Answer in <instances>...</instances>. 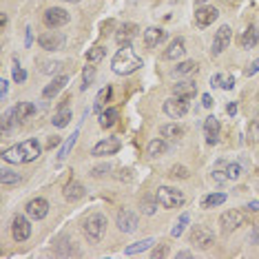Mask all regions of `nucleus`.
Masks as SVG:
<instances>
[{
	"instance_id": "f3484780",
	"label": "nucleus",
	"mask_w": 259,
	"mask_h": 259,
	"mask_svg": "<svg viewBox=\"0 0 259 259\" xmlns=\"http://www.w3.org/2000/svg\"><path fill=\"white\" fill-rule=\"evenodd\" d=\"M173 96L186 98V100H193V98L198 96V86H195V82L182 80V82H178V84H173Z\"/></svg>"
},
{
	"instance_id": "052dcab7",
	"label": "nucleus",
	"mask_w": 259,
	"mask_h": 259,
	"mask_svg": "<svg viewBox=\"0 0 259 259\" xmlns=\"http://www.w3.org/2000/svg\"><path fill=\"white\" fill-rule=\"evenodd\" d=\"M0 24H2V29H4V24H7V16H4V14L0 16Z\"/></svg>"
},
{
	"instance_id": "e433bc0d",
	"label": "nucleus",
	"mask_w": 259,
	"mask_h": 259,
	"mask_svg": "<svg viewBox=\"0 0 259 259\" xmlns=\"http://www.w3.org/2000/svg\"><path fill=\"white\" fill-rule=\"evenodd\" d=\"M93 78H96V66L89 62V64L84 66V71H82V91H86L93 84Z\"/></svg>"
},
{
	"instance_id": "e2e57ef3",
	"label": "nucleus",
	"mask_w": 259,
	"mask_h": 259,
	"mask_svg": "<svg viewBox=\"0 0 259 259\" xmlns=\"http://www.w3.org/2000/svg\"><path fill=\"white\" fill-rule=\"evenodd\" d=\"M66 2H80V0H66Z\"/></svg>"
},
{
	"instance_id": "7c9ffc66",
	"label": "nucleus",
	"mask_w": 259,
	"mask_h": 259,
	"mask_svg": "<svg viewBox=\"0 0 259 259\" xmlns=\"http://www.w3.org/2000/svg\"><path fill=\"white\" fill-rule=\"evenodd\" d=\"M155 244V240H142V242H136V244H131V246H126L124 248V255H138V252H144V250H148Z\"/></svg>"
},
{
	"instance_id": "473e14b6",
	"label": "nucleus",
	"mask_w": 259,
	"mask_h": 259,
	"mask_svg": "<svg viewBox=\"0 0 259 259\" xmlns=\"http://www.w3.org/2000/svg\"><path fill=\"white\" fill-rule=\"evenodd\" d=\"M198 71V62L195 60H184V62H180L178 66L173 69V74L175 76H188V74H195Z\"/></svg>"
},
{
	"instance_id": "58836bf2",
	"label": "nucleus",
	"mask_w": 259,
	"mask_h": 259,
	"mask_svg": "<svg viewBox=\"0 0 259 259\" xmlns=\"http://www.w3.org/2000/svg\"><path fill=\"white\" fill-rule=\"evenodd\" d=\"M104 56H106V49H104V46H93V49L86 51V60H89L91 64H98V62L104 58Z\"/></svg>"
},
{
	"instance_id": "f03ea898",
	"label": "nucleus",
	"mask_w": 259,
	"mask_h": 259,
	"mask_svg": "<svg viewBox=\"0 0 259 259\" xmlns=\"http://www.w3.org/2000/svg\"><path fill=\"white\" fill-rule=\"evenodd\" d=\"M106 217L102 213H93L84 220V224H82V232H84V237L91 242V244H98V242H102V237H104L106 232Z\"/></svg>"
},
{
	"instance_id": "864d4df0",
	"label": "nucleus",
	"mask_w": 259,
	"mask_h": 259,
	"mask_svg": "<svg viewBox=\"0 0 259 259\" xmlns=\"http://www.w3.org/2000/svg\"><path fill=\"white\" fill-rule=\"evenodd\" d=\"M202 104H204L206 108H210L213 106V98H210L208 93H204V96H202Z\"/></svg>"
},
{
	"instance_id": "1a4fd4ad",
	"label": "nucleus",
	"mask_w": 259,
	"mask_h": 259,
	"mask_svg": "<svg viewBox=\"0 0 259 259\" xmlns=\"http://www.w3.org/2000/svg\"><path fill=\"white\" fill-rule=\"evenodd\" d=\"M24 213H27L31 220H44L46 213H49V202L44 198H34L27 202V206H24Z\"/></svg>"
},
{
	"instance_id": "423d86ee",
	"label": "nucleus",
	"mask_w": 259,
	"mask_h": 259,
	"mask_svg": "<svg viewBox=\"0 0 259 259\" xmlns=\"http://www.w3.org/2000/svg\"><path fill=\"white\" fill-rule=\"evenodd\" d=\"M42 20H44V24L49 29H60V27H64V24L69 22L71 16H69L66 9H62V7H51V9H46L44 12Z\"/></svg>"
},
{
	"instance_id": "9b49d317",
	"label": "nucleus",
	"mask_w": 259,
	"mask_h": 259,
	"mask_svg": "<svg viewBox=\"0 0 259 259\" xmlns=\"http://www.w3.org/2000/svg\"><path fill=\"white\" fill-rule=\"evenodd\" d=\"M38 42L46 51H58L60 46L64 44V36L58 34V31H44V34H40Z\"/></svg>"
},
{
	"instance_id": "4468645a",
	"label": "nucleus",
	"mask_w": 259,
	"mask_h": 259,
	"mask_svg": "<svg viewBox=\"0 0 259 259\" xmlns=\"http://www.w3.org/2000/svg\"><path fill=\"white\" fill-rule=\"evenodd\" d=\"M204 138L208 146H215L217 140H220V120L215 116H208L204 120Z\"/></svg>"
},
{
	"instance_id": "bf43d9fd",
	"label": "nucleus",
	"mask_w": 259,
	"mask_h": 259,
	"mask_svg": "<svg viewBox=\"0 0 259 259\" xmlns=\"http://www.w3.org/2000/svg\"><path fill=\"white\" fill-rule=\"evenodd\" d=\"M31 40H34V34H31V27H27V46L31 44Z\"/></svg>"
},
{
	"instance_id": "412c9836",
	"label": "nucleus",
	"mask_w": 259,
	"mask_h": 259,
	"mask_svg": "<svg viewBox=\"0 0 259 259\" xmlns=\"http://www.w3.org/2000/svg\"><path fill=\"white\" fill-rule=\"evenodd\" d=\"M84 193H86L84 186H82L80 182H76V180L64 186V200L66 202H80L82 198H84Z\"/></svg>"
},
{
	"instance_id": "2f4dec72",
	"label": "nucleus",
	"mask_w": 259,
	"mask_h": 259,
	"mask_svg": "<svg viewBox=\"0 0 259 259\" xmlns=\"http://www.w3.org/2000/svg\"><path fill=\"white\" fill-rule=\"evenodd\" d=\"M160 133H162L164 138H170V140H180L184 136V126H180V124H164L162 128H160Z\"/></svg>"
},
{
	"instance_id": "a878e982",
	"label": "nucleus",
	"mask_w": 259,
	"mask_h": 259,
	"mask_svg": "<svg viewBox=\"0 0 259 259\" xmlns=\"http://www.w3.org/2000/svg\"><path fill=\"white\" fill-rule=\"evenodd\" d=\"M111 96H113V89H111V84L108 86H104V89H102L100 93H98V98H96V104H93V111L98 113V116H100L102 113V108H104L108 102H111Z\"/></svg>"
},
{
	"instance_id": "49530a36",
	"label": "nucleus",
	"mask_w": 259,
	"mask_h": 259,
	"mask_svg": "<svg viewBox=\"0 0 259 259\" xmlns=\"http://www.w3.org/2000/svg\"><path fill=\"white\" fill-rule=\"evenodd\" d=\"M170 175H173V178H188V170H186L184 166H173L170 168Z\"/></svg>"
},
{
	"instance_id": "f8f14e48",
	"label": "nucleus",
	"mask_w": 259,
	"mask_h": 259,
	"mask_svg": "<svg viewBox=\"0 0 259 259\" xmlns=\"http://www.w3.org/2000/svg\"><path fill=\"white\" fill-rule=\"evenodd\" d=\"M230 38H232V31L228 24H222L220 29H217V34H215V40H213V54H222V51H226L228 49V44H230Z\"/></svg>"
},
{
	"instance_id": "a18cd8bd",
	"label": "nucleus",
	"mask_w": 259,
	"mask_h": 259,
	"mask_svg": "<svg viewBox=\"0 0 259 259\" xmlns=\"http://www.w3.org/2000/svg\"><path fill=\"white\" fill-rule=\"evenodd\" d=\"M168 255V244H160L158 248H155V250L151 252V257L153 259H160V257H166Z\"/></svg>"
},
{
	"instance_id": "bb28decb",
	"label": "nucleus",
	"mask_w": 259,
	"mask_h": 259,
	"mask_svg": "<svg viewBox=\"0 0 259 259\" xmlns=\"http://www.w3.org/2000/svg\"><path fill=\"white\" fill-rule=\"evenodd\" d=\"M226 202V193H208L206 198H202L200 206L202 208H217V206H222Z\"/></svg>"
},
{
	"instance_id": "dca6fc26",
	"label": "nucleus",
	"mask_w": 259,
	"mask_h": 259,
	"mask_svg": "<svg viewBox=\"0 0 259 259\" xmlns=\"http://www.w3.org/2000/svg\"><path fill=\"white\" fill-rule=\"evenodd\" d=\"M217 16H220V12L215 7H206V4H200L198 12H195V18H198L200 27H210L217 20Z\"/></svg>"
},
{
	"instance_id": "ea45409f",
	"label": "nucleus",
	"mask_w": 259,
	"mask_h": 259,
	"mask_svg": "<svg viewBox=\"0 0 259 259\" xmlns=\"http://www.w3.org/2000/svg\"><path fill=\"white\" fill-rule=\"evenodd\" d=\"M14 122H18V120H16V106L9 108V111L2 116V133H9V131H12Z\"/></svg>"
},
{
	"instance_id": "cd10ccee",
	"label": "nucleus",
	"mask_w": 259,
	"mask_h": 259,
	"mask_svg": "<svg viewBox=\"0 0 259 259\" xmlns=\"http://www.w3.org/2000/svg\"><path fill=\"white\" fill-rule=\"evenodd\" d=\"M210 86H222V89L230 91L232 86H235V78H232L230 74H217L210 78Z\"/></svg>"
},
{
	"instance_id": "79ce46f5",
	"label": "nucleus",
	"mask_w": 259,
	"mask_h": 259,
	"mask_svg": "<svg viewBox=\"0 0 259 259\" xmlns=\"http://www.w3.org/2000/svg\"><path fill=\"white\" fill-rule=\"evenodd\" d=\"M186 224H188V215L184 213L178 222H175V226H173V230H170V235H173V237H180V235H182V230L186 228Z\"/></svg>"
},
{
	"instance_id": "0eeeda50",
	"label": "nucleus",
	"mask_w": 259,
	"mask_h": 259,
	"mask_svg": "<svg viewBox=\"0 0 259 259\" xmlns=\"http://www.w3.org/2000/svg\"><path fill=\"white\" fill-rule=\"evenodd\" d=\"M31 217L29 215H16L12 222V237L16 242H27L31 237Z\"/></svg>"
},
{
	"instance_id": "ddd939ff",
	"label": "nucleus",
	"mask_w": 259,
	"mask_h": 259,
	"mask_svg": "<svg viewBox=\"0 0 259 259\" xmlns=\"http://www.w3.org/2000/svg\"><path fill=\"white\" fill-rule=\"evenodd\" d=\"M138 36V24L136 22H124L120 29L116 31V42L120 46H126L133 42V38Z\"/></svg>"
},
{
	"instance_id": "c03bdc74",
	"label": "nucleus",
	"mask_w": 259,
	"mask_h": 259,
	"mask_svg": "<svg viewBox=\"0 0 259 259\" xmlns=\"http://www.w3.org/2000/svg\"><path fill=\"white\" fill-rule=\"evenodd\" d=\"M226 173L230 180H240L242 178V166L240 164H226Z\"/></svg>"
},
{
	"instance_id": "13d9d810",
	"label": "nucleus",
	"mask_w": 259,
	"mask_h": 259,
	"mask_svg": "<svg viewBox=\"0 0 259 259\" xmlns=\"http://www.w3.org/2000/svg\"><path fill=\"white\" fill-rule=\"evenodd\" d=\"M175 257H178V259H188V257H193V255H190L188 250H180V252H178V255H175Z\"/></svg>"
},
{
	"instance_id": "3c124183",
	"label": "nucleus",
	"mask_w": 259,
	"mask_h": 259,
	"mask_svg": "<svg viewBox=\"0 0 259 259\" xmlns=\"http://www.w3.org/2000/svg\"><path fill=\"white\" fill-rule=\"evenodd\" d=\"M56 69H58V62H46V66H42L44 74H56Z\"/></svg>"
},
{
	"instance_id": "aec40b11",
	"label": "nucleus",
	"mask_w": 259,
	"mask_h": 259,
	"mask_svg": "<svg viewBox=\"0 0 259 259\" xmlns=\"http://www.w3.org/2000/svg\"><path fill=\"white\" fill-rule=\"evenodd\" d=\"M20 146H22V153H24V162H34V160L40 158V142L38 140L29 138V140H24Z\"/></svg>"
},
{
	"instance_id": "f704fd0d",
	"label": "nucleus",
	"mask_w": 259,
	"mask_h": 259,
	"mask_svg": "<svg viewBox=\"0 0 259 259\" xmlns=\"http://www.w3.org/2000/svg\"><path fill=\"white\" fill-rule=\"evenodd\" d=\"M22 182V178H20L18 173H14V170H0V184L2 186H16Z\"/></svg>"
},
{
	"instance_id": "37998d69",
	"label": "nucleus",
	"mask_w": 259,
	"mask_h": 259,
	"mask_svg": "<svg viewBox=\"0 0 259 259\" xmlns=\"http://www.w3.org/2000/svg\"><path fill=\"white\" fill-rule=\"evenodd\" d=\"M12 69H14V80L18 82V84H22V82L27 80V71L20 69V64H18L16 60H14V66H12Z\"/></svg>"
},
{
	"instance_id": "c756f323",
	"label": "nucleus",
	"mask_w": 259,
	"mask_h": 259,
	"mask_svg": "<svg viewBox=\"0 0 259 259\" xmlns=\"http://www.w3.org/2000/svg\"><path fill=\"white\" fill-rule=\"evenodd\" d=\"M146 151H148V155H151V158H160V155H164V153L168 151V144L164 142V140L155 138V140H151V142H148Z\"/></svg>"
},
{
	"instance_id": "4d7b16f0",
	"label": "nucleus",
	"mask_w": 259,
	"mask_h": 259,
	"mask_svg": "<svg viewBox=\"0 0 259 259\" xmlns=\"http://www.w3.org/2000/svg\"><path fill=\"white\" fill-rule=\"evenodd\" d=\"M226 111H228V116H235V113H237V104H235V102H230V104L226 106Z\"/></svg>"
},
{
	"instance_id": "603ef678",
	"label": "nucleus",
	"mask_w": 259,
	"mask_h": 259,
	"mask_svg": "<svg viewBox=\"0 0 259 259\" xmlns=\"http://www.w3.org/2000/svg\"><path fill=\"white\" fill-rule=\"evenodd\" d=\"M246 208L250 210V213H259V200H255V202H248V204H246Z\"/></svg>"
},
{
	"instance_id": "6e6552de",
	"label": "nucleus",
	"mask_w": 259,
	"mask_h": 259,
	"mask_svg": "<svg viewBox=\"0 0 259 259\" xmlns=\"http://www.w3.org/2000/svg\"><path fill=\"white\" fill-rule=\"evenodd\" d=\"M246 224V217L244 213H240V210H226L224 215L220 217V226H222V230L224 232H232V230H237L240 226H244Z\"/></svg>"
},
{
	"instance_id": "f257e3e1",
	"label": "nucleus",
	"mask_w": 259,
	"mask_h": 259,
	"mask_svg": "<svg viewBox=\"0 0 259 259\" xmlns=\"http://www.w3.org/2000/svg\"><path fill=\"white\" fill-rule=\"evenodd\" d=\"M140 66H142V58L133 51L131 44L122 46L111 60V69L116 71L118 76H128V74H133V71H138Z\"/></svg>"
},
{
	"instance_id": "4c0bfd02",
	"label": "nucleus",
	"mask_w": 259,
	"mask_h": 259,
	"mask_svg": "<svg viewBox=\"0 0 259 259\" xmlns=\"http://www.w3.org/2000/svg\"><path fill=\"white\" fill-rule=\"evenodd\" d=\"M78 136H80V133H71V136L69 138H66V142L64 144H62V148H60V151H58V160H64L66 158V155H69V151H71V148H74V144L78 142Z\"/></svg>"
},
{
	"instance_id": "b1692460",
	"label": "nucleus",
	"mask_w": 259,
	"mask_h": 259,
	"mask_svg": "<svg viewBox=\"0 0 259 259\" xmlns=\"http://www.w3.org/2000/svg\"><path fill=\"white\" fill-rule=\"evenodd\" d=\"M184 40L182 38H175L173 40V42H170L168 44V49L166 51H164V58H166V60H178V58H182V56H184Z\"/></svg>"
},
{
	"instance_id": "7ed1b4c3",
	"label": "nucleus",
	"mask_w": 259,
	"mask_h": 259,
	"mask_svg": "<svg viewBox=\"0 0 259 259\" xmlns=\"http://www.w3.org/2000/svg\"><path fill=\"white\" fill-rule=\"evenodd\" d=\"M155 202L164 208H180V206H184L186 198L182 190L173 188V186H160L158 193H155Z\"/></svg>"
},
{
	"instance_id": "8fccbe9b",
	"label": "nucleus",
	"mask_w": 259,
	"mask_h": 259,
	"mask_svg": "<svg viewBox=\"0 0 259 259\" xmlns=\"http://www.w3.org/2000/svg\"><path fill=\"white\" fill-rule=\"evenodd\" d=\"M257 71H259V58H257V60L252 62V64H250V66H248V69H246V76H255Z\"/></svg>"
},
{
	"instance_id": "de8ad7c7",
	"label": "nucleus",
	"mask_w": 259,
	"mask_h": 259,
	"mask_svg": "<svg viewBox=\"0 0 259 259\" xmlns=\"http://www.w3.org/2000/svg\"><path fill=\"white\" fill-rule=\"evenodd\" d=\"M108 170H111V166H108V164H104V166H96V168H93L91 175H93V178H102V175L108 173Z\"/></svg>"
},
{
	"instance_id": "c9c22d12",
	"label": "nucleus",
	"mask_w": 259,
	"mask_h": 259,
	"mask_svg": "<svg viewBox=\"0 0 259 259\" xmlns=\"http://www.w3.org/2000/svg\"><path fill=\"white\" fill-rule=\"evenodd\" d=\"M210 178H213V182H217V184H226L228 182V173H226V162H217V166H215V170L210 173Z\"/></svg>"
},
{
	"instance_id": "9d476101",
	"label": "nucleus",
	"mask_w": 259,
	"mask_h": 259,
	"mask_svg": "<svg viewBox=\"0 0 259 259\" xmlns=\"http://www.w3.org/2000/svg\"><path fill=\"white\" fill-rule=\"evenodd\" d=\"M116 226L120 228V232H133L138 228V215L128 208H122L118 213V220H116Z\"/></svg>"
},
{
	"instance_id": "c85d7f7f",
	"label": "nucleus",
	"mask_w": 259,
	"mask_h": 259,
	"mask_svg": "<svg viewBox=\"0 0 259 259\" xmlns=\"http://www.w3.org/2000/svg\"><path fill=\"white\" fill-rule=\"evenodd\" d=\"M31 116H36V106L31 104V102H20V104H16V120L18 122L29 120Z\"/></svg>"
},
{
	"instance_id": "a211bd4d",
	"label": "nucleus",
	"mask_w": 259,
	"mask_h": 259,
	"mask_svg": "<svg viewBox=\"0 0 259 259\" xmlns=\"http://www.w3.org/2000/svg\"><path fill=\"white\" fill-rule=\"evenodd\" d=\"M66 82H69V78H66V76L54 78V80H51V84H46L44 89H42V98H46V100H49V98H56L66 86Z\"/></svg>"
},
{
	"instance_id": "393cba45",
	"label": "nucleus",
	"mask_w": 259,
	"mask_h": 259,
	"mask_svg": "<svg viewBox=\"0 0 259 259\" xmlns=\"http://www.w3.org/2000/svg\"><path fill=\"white\" fill-rule=\"evenodd\" d=\"M118 120H120V111H118V108H106V111L100 113V126L102 128L116 126Z\"/></svg>"
},
{
	"instance_id": "20e7f679",
	"label": "nucleus",
	"mask_w": 259,
	"mask_h": 259,
	"mask_svg": "<svg viewBox=\"0 0 259 259\" xmlns=\"http://www.w3.org/2000/svg\"><path fill=\"white\" fill-rule=\"evenodd\" d=\"M190 244L195 248H202V250H208L215 244L213 230H208L206 226H193V230H190Z\"/></svg>"
},
{
	"instance_id": "a19ab883",
	"label": "nucleus",
	"mask_w": 259,
	"mask_h": 259,
	"mask_svg": "<svg viewBox=\"0 0 259 259\" xmlns=\"http://www.w3.org/2000/svg\"><path fill=\"white\" fill-rule=\"evenodd\" d=\"M248 142H250V144L259 142V116L250 122V126H248Z\"/></svg>"
},
{
	"instance_id": "6e6d98bb",
	"label": "nucleus",
	"mask_w": 259,
	"mask_h": 259,
	"mask_svg": "<svg viewBox=\"0 0 259 259\" xmlns=\"http://www.w3.org/2000/svg\"><path fill=\"white\" fill-rule=\"evenodd\" d=\"M250 242H252V244H259V224L255 226V230H252V235H250Z\"/></svg>"
},
{
	"instance_id": "6ab92c4d",
	"label": "nucleus",
	"mask_w": 259,
	"mask_h": 259,
	"mask_svg": "<svg viewBox=\"0 0 259 259\" xmlns=\"http://www.w3.org/2000/svg\"><path fill=\"white\" fill-rule=\"evenodd\" d=\"M166 38V31L160 29V27H148L144 31V44L148 46V49H153V46H158L162 40Z\"/></svg>"
},
{
	"instance_id": "680f3d73",
	"label": "nucleus",
	"mask_w": 259,
	"mask_h": 259,
	"mask_svg": "<svg viewBox=\"0 0 259 259\" xmlns=\"http://www.w3.org/2000/svg\"><path fill=\"white\" fill-rule=\"evenodd\" d=\"M204 2H208V0H198V4H204Z\"/></svg>"
},
{
	"instance_id": "72a5a7b5",
	"label": "nucleus",
	"mask_w": 259,
	"mask_h": 259,
	"mask_svg": "<svg viewBox=\"0 0 259 259\" xmlns=\"http://www.w3.org/2000/svg\"><path fill=\"white\" fill-rule=\"evenodd\" d=\"M71 118H74V116H71L69 108H62V111H58V113L54 116V120H51V124H54L56 128H64L66 124L71 122Z\"/></svg>"
},
{
	"instance_id": "39448f33",
	"label": "nucleus",
	"mask_w": 259,
	"mask_h": 259,
	"mask_svg": "<svg viewBox=\"0 0 259 259\" xmlns=\"http://www.w3.org/2000/svg\"><path fill=\"white\" fill-rule=\"evenodd\" d=\"M164 113L170 118V120H180V118H184L186 113H188V100L186 98H168V100H164Z\"/></svg>"
},
{
	"instance_id": "2eb2a0df",
	"label": "nucleus",
	"mask_w": 259,
	"mask_h": 259,
	"mask_svg": "<svg viewBox=\"0 0 259 259\" xmlns=\"http://www.w3.org/2000/svg\"><path fill=\"white\" fill-rule=\"evenodd\" d=\"M120 140L118 138H106V140H100V142L93 146V155H116L120 151Z\"/></svg>"
},
{
	"instance_id": "09e8293b",
	"label": "nucleus",
	"mask_w": 259,
	"mask_h": 259,
	"mask_svg": "<svg viewBox=\"0 0 259 259\" xmlns=\"http://www.w3.org/2000/svg\"><path fill=\"white\" fill-rule=\"evenodd\" d=\"M7 91H9V82L4 80H0V100H4V96H7Z\"/></svg>"
},
{
	"instance_id": "5fc2aeb1",
	"label": "nucleus",
	"mask_w": 259,
	"mask_h": 259,
	"mask_svg": "<svg viewBox=\"0 0 259 259\" xmlns=\"http://www.w3.org/2000/svg\"><path fill=\"white\" fill-rule=\"evenodd\" d=\"M144 213H146V215H153L155 213V204H153V202H148V204L144 202Z\"/></svg>"
},
{
	"instance_id": "5701e85b",
	"label": "nucleus",
	"mask_w": 259,
	"mask_h": 259,
	"mask_svg": "<svg viewBox=\"0 0 259 259\" xmlns=\"http://www.w3.org/2000/svg\"><path fill=\"white\" fill-rule=\"evenodd\" d=\"M257 42H259V31L255 27H248L244 34H242V38H240L242 49H255Z\"/></svg>"
},
{
	"instance_id": "4be33fe9",
	"label": "nucleus",
	"mask_w": 259,
	"mask_h": 259,
	"mask_svg": "<svg viewBox=\"0 0 259 259\" xmlns=\"http://www.w3.org/2000/svg\"><path fill=\"white\" fill-rule=\"evenodd\" d=\"M2 160L9 164H22L24 162V153H22V146L16 144V146H9L2 151Z\"/></svg>"
}]
</instances>
